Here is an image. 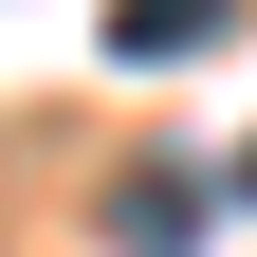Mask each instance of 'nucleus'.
Instances as JSON below:
<instances>
[{
  "label": "nucleus",
  "mask_w": 257,
  "mask_h": 257,
  "mask_svg": "<svg viewBox=\"0 0 257 257\" xmlns=\"http://www.w3.org/2000/svg\"><path fill=\"white\" fill-rule=\"evenodd\" d=\"M184 220H202L184 166H166V184H110V239H128V257H184Z\"/></svg>",
  "instance_id": "2"
},
{
  "label": "nucleus",
  "mask_w": 257,
  "mask_h": 257,
  "mask_svg": "<svg viewBox=\"0 0 257 257\" xmlns=\"http://www.w3.org/2000/svg\"><path fill=\"white\" fill-rule=\"evenodd\" d=\"M220 19H239V0H110V55H128V74H147V55H202Z\"/></svg>",
  "instance_id": "1"
}]
</instances>
